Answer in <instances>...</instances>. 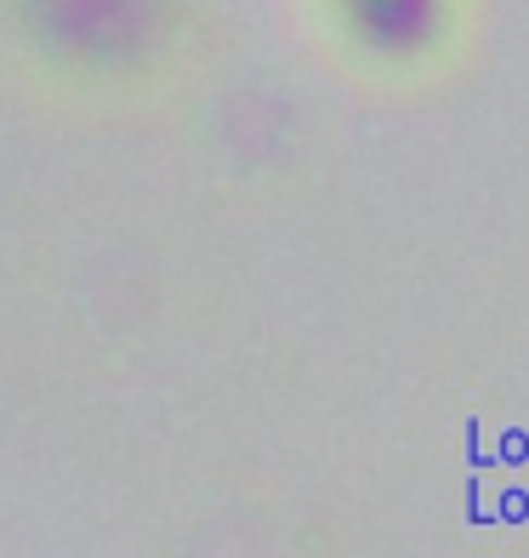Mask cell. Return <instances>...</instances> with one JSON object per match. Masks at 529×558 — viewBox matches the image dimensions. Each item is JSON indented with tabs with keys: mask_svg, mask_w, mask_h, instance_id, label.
<instances>
[{
	"mask_svg": "<svg viewBox=\"0 0 529 558\" xmlns=\"http://www.w3.org/2000/svg\"><path fill=\"white\" fill-rule=\"evenodd\" d=\"M353 29L382 52H410L433 35V0H347Z\"/></svg>",
	"mask_w": 529,
	"mask_h": 558,
	"instance_id": "obj_1",
	"label": "cell"
}]
</instances>
